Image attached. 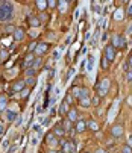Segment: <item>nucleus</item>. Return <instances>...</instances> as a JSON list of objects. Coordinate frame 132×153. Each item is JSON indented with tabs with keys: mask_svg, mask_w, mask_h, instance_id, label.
<instances>
[{
	"mask_svg": "<svg viewBox=\"0 0 132 153\" xmlns=\"http://www.w3.org/2000/svg\"><path fill=\"white\" fill-rule=\"evenodd\" d=\"M96 153H108L106 150H105V149H97V152Z\"/></svg>",
	"mask_w": 132,
	"mask_h": 153,
	"instance_id": "42",
	"label": "nucleus"
},
{
	"mask_svg": "<svg viewBox=\"0 0 132 153\" xmlns=\"http://www.w3.org/2000/svg\"><path fill=\"white\" fill-rule=\"evenodd\" d=\"M67 3H68V2H59V12H61V14H65V11H67Z\"/></svg>",
	"mask_w": 132,
	"mask_h": 153,
	"instance_id": "24",
	"label": "nucleus"
},
{
	"mask_svg": "<svg viewBox=\"0 0 132 153\" xmlns=\"http://www.w3.org/2000/svg\"><path fill=\"white\" fill-rule=\"evenodd\" d=\"M100 99H102V97H99V96H94L93 97V100H91L93 106H99V105H100Z\"/></svg>",
	"mask_w": 132,
	"mask_h": 153,
	"instance_id": "25",
	"label": "nucleus"
},
{
	"mask_svg": "<svg viewBox=\"0 0 132 153\" xmlns=\"http://www.w3.org/2000/svg\"><path fill=\"white\" fill-rule=\"evenodd\" d=\"M109 87H111V81L108 77H103L102 81H100V83L97 85V96L99 97H105L109 91Z\"/></svg>",
	"mask_w": 132,
	"mask_h": 153,
	"instance_id": "2",
	"label": "nucleus"
},
{
	"mask_svg": "<svg viewBox=\"0 0 132 153\" xmlns=\"http://www.w3.org/2000/svg\"><path fill=\"white\" fill-rule=\"evenodd\" d=\"M123 126L121 124H115L112 126V129H111V134H112L114 138H120V136H123Z\"/></svg>",
	"mask_w": 132,
	"mask_h": 153,
	"instance_id": "8",
	"label": "nucleus"
},
{
	"mask_svg": "<svg viewBox=\"0 0 132 153\" xmlns=\"http://www.w3.org/2000/svg\"><path fill=\"white\" fill-rule=\"evenodd\" d=\"M47 6H49V8H55L56 6V0H47Z\"/></svg>",
	"mask_w": 132,
	"mask_h": 153,
	"instance_id": "31",
	"label": "nucleus"
},
{
	"mask_svg": "<svg viewBox=\"0 0 132 153\" xmlns=\"http://www.w3.org/2000/svg\"><path fill=\"white\" fill-rule=\"evenodd\" d=\"M128 146H129V147H132V135H129V136H128Z\"/></svg>",
	"mask_w": 132,
	"mask_h": 153,
	"instance_id": "41",
	"label": "nucleus"
},
{
	"mask_svg": "<svg viewBox=\"0 0 132 153\" xmlns=\"http://www.w3.org/2000/svg\"><path fill=\"white\" fill-rule=\"evenodd\" d=\"M128 105H129V106H132V97H128Z\"/></svg>",
	"mask_w": 132,
	"mask_h": 153,
	"instance_id": "44",
	"label": "nucleus"
},
{
	"mask_svg": "<svg viewBox=\"0 0 132 153\" xmlns=\"http://www.w3.org/2000/svg\"><path fill=\"white\" fill-rule=\"evenodd\" d=\"M14 17V6L8 0H0V21H9Z\"/></svg>",
	"mask_w": 132,
	"mask_h": 153,
	"instance_id": "1",
	"label": "nucleus"
},
{
	"mask_svg": "<svg viewBox=\"0 0 132 153\" xmlns=\"http://www.w3.org/2000/svg\"><path fill=\"white\" fill-rule=\"evenodd\" d=\"M35 73H36V68H34V67H30V68L26 70V74H28V77H32Z\"/></svg>",
	"mask_w": 132,
	"mask_h": 153,
	"instance_id": "26",
	"label": "nucleus"
},
{
	"mask_svg": "<svg viewBox=\"0 0 132 153\" xmlns=\"http://www.w3.org/2000/svg\"><path fill=\"white\" fill-rule=\"evenodd\" d=\"M49 153H59V152H56V150H49Z\"/></svg>",
	"mask_w": 132,
	"mask_h": 153,
	"instance_id": "47",
	"label": "nucleus"
},
{
	"mask_svg": "<svg viewBox=\"0 0 132 153\" xmlns=\"http://www.w3.org/2000/svg\"><path fill=\"white\" fill-rule=\"evenodd\" d=\"M41 64H43V59H41V56H36L35 59H34V62H32V65H30V67H34V68H38Z\"/></svg>",
	"mask_w": 132,
	"mask_h": 153,
	"instance_id": "22",
	"label": "nucleus"
},
{
	"mask_svg": "<svg viewBox=\"0 0 132 153\" xmlns=\"http://www.w3.org/2000/svg\"><path fill=\"white\" fill-rule=\"evenodd\" d=\"M126 65H128V68H129V70H132V55L129 56V59H128V64H126Z\"/></svg>",
	"mask_w": 132,
	"mask_h": 153,
	"instance_id": "38",
	"label": "nucleus"
},
{
	"mask_svg": "<svg viewBox=\"0 0 132 153\" xmlns=\"http://www.w3.org/2000/svg\"><path fill=\"white\" fill-rule=\"evenodd\" d=\"M67 118L75 123V121H77L81 117H79V114H77V111H76V109H68V112H67Z\"/></svg>",
	"mask_w": 132,
	"mask_h": 153,
	"instance_id": "10",
	"label": "nucleus"
},
{
	"mask_svg": "<svg viewBox=\"0 0 132 153\" xmlns=\"http://www.w3.org/2000/svg\"><path fill=\"white\" fill-rule=\"evenodd\" d=\"M121 2H128V0H121Z\"/></svg>",
	"mask_w": 132,
	"mask_h": 153,
	"instance_id": "48",
	"label": "nucleus"
},
{
	"mask_svg": "<svg viewBox=\"0 0 132 153\" xmlns=\"http://www.w3.org/2000/svg\"><path fill=\"white\" fill-rule=\"evenodd\" d=\"M14 30H15L14 26H6V32H8V34H9V32H14Z\"/></svg>",
	"mask_w": 132,
	"mask_h": 153,
	"instance_id": "39",
	"label": "nucleus"
},
{
	"mask_svg": "<svg viewBox=\"0 0 132 153\" xmlns=\"http://www.w3.org/2000/svg\"><path fill=\"white\" fill-rule=\"evenodd\" d=\"M29 23H30V26H32V28H36V26H40V18H36V17H30L29 18Z\"/></svg>",
	"mask_w": 132,
	"mask_h": 153,
	"instance_id": "23",
	"label": "nucleus"
},
{
	"mask_svg": "<svg viewBox=\"0 0 132 153\" xmlns=\"http://www.w3.org/2000/svg\"><path fill=\"white\" fill-rule=\"evenodd\" d=\"M59 112H61V114H67V112H68V108H67L65 103H62L61 106H59Z\"/></svg>",
	"mask_w": 132,
	"mask_h": 153,
	"instance_id": "29",
	"label": "nucleus"
},
{
	"mask_svg": "<svg viewBox=\"0 0 132 153\" xmlns=\"http://www.w3.org/2000/svg\"><path fill=\"white\" fill-rule=\"evenodd\" d=\"M36 142H38V140H36V136H35V138H32V144H36Z\"/></svg>",
	"mask_w": 132,
	"mask_h": 153,
	"instance_id": "45",
	"label": "nucleus"
},
{
	"mask_svg": "<svg viewBox=\"0 0 132 153\" xmlns=\"http://www.w3.org/2000/svg\"><path fill=\"white\" fill-rule=\"evenodd\" d=\"M15 118H17V114L14 112V111H6V120L8 121H15Z\"/></svg>",
	"mask_w": 132,
	"mask_h": 153,
	"instance_id": "20",
	"label": "nucleus"
},
{
	"mask_svg": "<svg viewBox=\"0 0 132 153\" xmlns=\"http://www.w3.org/2000/svg\"><path fill=\"white\" fill-rule=\"evenodd\" d=\"M53 134L56 135V136H62L65 134V129L62 127V124H58V126H55V129H53Z\"/></svg>",
	"mask_w": 132,
	"mask_h": 153,
	"instance_id": "17",
	"label": "nucleus"
},
{
	"mask_svg": "<svg viewBox=\"0 0 132 153\" xmlns=\"http://www.w3.org/2000/svg\"><path fill=\"white\" fill-rule=\"evenodd\" d=\"M112 46L115 47V49H125V47H126V40H125V36L115 34V35L112 36Z\"/></svg>",
	"mask_w": 132,
	"mask_h": 153,
	"instance_id": "3",
	"label": "nucleus"
},
{
	"mask_svg": "<svg viewBox=\"0 0 132 153\" xmlns=\"http://www.w3.org/2000/svg\"><path fill=\"white\" fill-rule=\"evenodd\" d=\"M126 81L132 82V70H128V73H126Z\"/></svg>",
	"mask_w": 132,
	"mask_h": 153,
	"instance_id": "35",
	"label": "nucleus"
},
{
	"mask_svg": "<svg viewBox=\"0 0 132 153\" xmlns=\"http://www.w3.org/2000/svg\"><path fill=\"white\" fill-rule=\"evenodd\" d=\"M24 88H26V82H24V81H18V82H15V83H14L11 89H12L14 93H22Z\"/></svg>",
	"mask_w": 132,
	"mask_h": 153,
	"instance_id": "9",
	"label": "nucleus"
},
{
	"mask_svg": "<svg viewBox=\"0 0 132 153\" xmlns=\"http://www.w3.org/2000/svg\"><path fill=\"white\" fill-rule=\"evenodd\" d=\"M100 65H102V68H108V65H109V61L106 59V58H102V62H100Z\"/></svg>",
	"mask_w": 132,
	"mask_h": 153,
	"instance_id": "28",
	"label": "nucleus"
},
{
	"mask_svg": "<svg viewBox=\"0 0 132 153\" xmlns=\"http://www.w3.org/2000/svg\"><path fill=\"white\" fill-rule=\"evenodd\" d=\"M46 141L49 142L50 146H56L58 142H59V141L56 140V135L53 134V132H50V134H47V136H46Z\"/></svg>",
	"mask_w": 132,
	"mask_h": 153,
	"instance_id": "12",
	"label": "nucleus"
},
{
	"mask_svg": "<svg viewBox=\"0 0 132 153\" xmlns=\"http://www.w3.org/2000/svg\"><path fill=\"white\" fill-rule=\"evenodd\" d=\"M6 58H8V52L6 50H2V52H0V59H6Z\"/></svg>",
	"mask_w": 132,
	"mask_h": 153,
	"instance_id": "32",
	"label": "nucleus"
},
{
	"mask_svg": "<svg viewBox=\"0 0 132 153\" xmlns=\"http://www.w3.org/2000/svg\"><path fill=\"white\" fill-rule=\"evenodd\" d=\"M24 82H26V85H29V87H34L36 81H35V79H34V77H28V79H26V81H24Z\"/></svg>",
	"mask_w": 132,
	"mask_h": 153,
	"instance_id": "27",
	"label": "nucleus"
},
{
	"mask_svg": "<svg viewBox=\"0 0 132 153\" xmlns=\"http://www.w3.org/2000/svg\"><path fill=\"white\" fill-rule=\"evenodd\" d=\"M36 46H38V43H35V41H32V43L29 44V52H32V50H35L36 49Z\"/></svg>",
	"mask_w": 132,
	"mask_h": 153,
	"instance_id": "34",
	"label": "nucleus"
},
{
	"mask_svg": "<svg viewBox=\"0 0 132 153\" xmlns=\"http://www.w3.org/2000/svg\"><path fill=\"white\" fill-rule=\"evenodd\" d=\"M29 91H30V89H28V88H24V89H23V91H22V97H28V96H29Z\"/></svg>",
	"mask_w": 132,
	"mask_h": 153,
	"instance_id": "36",
	"label": "nucleus"
},
{
	"mask_svg": "<svg viewBox=\"0 0 132 153\" xmlns=\"http://www.w3.org/2000/svg\"><path fill=\"white\" fill-rule=\"evenodd\" d=\"M73 100H75V99H73V96H71V94H67V97H65V103H73Z\"/></svg>",
	"mask_w": 132,
	"mask_h": 153,
	"instance_id": "33",
	"label": "nucleus"
},
{
	"mask_svg": "<svg viewBox=\"0 0 132 153\" xmlns=\"http://www.w3.org/2000/svg\"><path fill=\"white\" fill-rule=\"evenodd\" d=\"M0 64H2V59H0Z\"/></svg>",
	"mask_w": 132,
	"mask_h": 153,
	"instance_id": "49",
	"label": "nucleus"
},
{
	"mask_svg": "<svg viewBox=\"0 0 132 153\" xmlns=\"http://www.w3.org/2000/svg\"><path fill=\"white\" fill-rule=\"evenodd\" d=\"M47 50H49V44L47 43H40L38 46H36V49H35V55L36 56H43L44 53H47Z\"/></svg>",
	"mask_w": 132,
	"mask_h": 153,
	"instance_id": "6",
	"label": "nucleus"
},
{
	"mask_svg": "<svg viewBox=\"0 0 132 153\" xmlns=\"http://www.w3.org/2000/svg\"><path fill=\"white\" fill-rule=\"evenodd\" d=\"M87 153H90V152H87Z\"/></svg>",
	"mask_w": 132,
	"mask_h": 153,
	"instance_id": "50",
	"label": "nucleus"
},
{
	"mask_svg": "<svg viewBox=\"0 0 132 153\" xmlns=\"http://www.w3.org/2000/svg\"><path fill=\"white\" fill-rule=\"evenodd\" d=\"M77 100H79V105H81L82 108H88V106H91V100H90V97H88V96H85V97H79Z\"/></svg>",
	"mask_w": 132,
	"mask_h": 153,
	"instance_id": "13",
	"label": "nucleus"
},
{
	"mask_svg": "<svg viewBox=\"0 0 132 153\" xmlns=\"http://www.w3.org/2000/svg\"><path fill=\"white\" fill-rule=\"evenodd\" d=\"M6 103H8L6 96H0V111H5V108H6Z\"/></svg>",
	"mask_w": 132,
	"mask_h": 153,
	"instance_id": "21",
	"label": "nucleus"
},
{
	"mask_svg": "<svg viewBox=\"0 0 132 153\" xmlns=\"http://www.w3.org/2000/svg\"><path fill=\"white\" fill-rule=\"evenodd\" d=\"M61 146H62V152L64 153H73L75 152V144L71 141H61Z\"/></svg>",
	"mask_w": 132,
	"mask_h": 153,
	"instance_id": "7",
	"label": "nucleus"
},
{
	"mask_svg": "<svg viewBox=\"0 0 132 153\" xmlns=\"http://www.w3.org/2000/svg\"><path fill=\"white\" fill-rule=\"evenodd\" d=\"M68 2H70V0H68Z\"/></svg>",
	"mask_w": 132,
	"mask_h": 153,
	"instance_id": "51",
	"label": "nucleus"
},
{
	"mask_svg": "<svg viewBox=\"0 0 132 153\" xmlns=\"http://www.w3.org/2000/svg\"><path fill=\"white\" fill-rule=\"evenodd\" d=\"M40 17H41V18H40V21H46V20H47V15H46V14H41Z\"/></svg>",
	"mask_w": 132,
	"mask_h": 153,
	"instance_id": "40",
	"label": "nucleus"
},
{
	"mask_svg": "<svg viewBox=\"0 0 132 153\" xmlns=\"http://www.w3.org/2000/svg\"><path fill=\"white\" fill-rule=\"evenodd\" d=\"M62 127L65 129V132H68V130H71L73 129V121H70L68 118H65L64 121H62Z\"/></svg>",
	"mask_w": 132,
	"mask_h": 153,
	"instance_id": "18",
	"label": "nucleus"
},
{
	"mask_svg": "<svg viewBox=\"0 0 132 153\" xmlns=\"http://www.w3.org/2000/svg\"><path fill=\"white\" fill-rule=\"evenodd\" d=\"M87 124H88V129L90 130H93V132H97L99 130V123H97V121L90 120V121H87Z\"/></svg>",
	"mask_w": 132,
	"mask_h": 153,
	"instance_id": "16",
	"label": "nucleus"
},
{
	"mask_svg": "<svg viewBox=\"0 0 132 153\" xmlns=\"http://www.w3.org/2000/svg\"><path fill=\"white\" fill-rule=\"evenodd\" d=\"M14 150H15V147H12V149H9V152H8V153H14Z\"/></svg>",
	"mask_w": 132,
	"mask_h": 153,
	"instance_id": "46",
	"label": "nucleus"
},
{
	"mask_svg": "<svg viewBox=\"0 0 132 153\" xmlns=\"http://www.w3.org/2000/svg\"><path fill=\"white\" fill-rule=\"evenodd\" d=\"M88 129V124H87V121L85 120H82V118H79L76 121V126H75V130L77 132V134H82V132H85Z\"/></svg>",
	"mask_w": 132,
	"mask_h": 153,
	"instance_id": "5",
	"label": "nucleus"
},
{
	"mask_svg": "<svg viewBox=\"0 0 132 153\" xmlns=\"http://www.w3.org/2000/svg\"><path fill=\"white\" fill-rule=\"evenodd\" d=\"M125 18V9L123 8H117L114 12V20H117V21H120V20Z\"/></svg>",
	"mask_w": 132,
	"mask_h": 153,
	"instance_id": "14",
	"label": "nucleus"
},
{
	"mask_svg": "<svg viewBox=\"0 0 132 153\" xmlns=\"http://www.w3.org/2000/svg\"><path fill=\"white\" fill-rule=\"evenodd\" d=\"M126 14H128V17H131V18H132V3L128 6V11H126Z\"/></svg>",
	"mask_w": 132,
	"mask_h": 153,
	"instance_id": "37",
	"label": "nucleus"
},
{
	"mask_svg": "<svg viewBox=\"0 0 132 153\" xmlns=\"http://www.w3.org/2000/svg\"><path fill=\"white\" fill-rule=\"evenodd\" d=\"M3 130H5V127H3V124H2V123H0V135H2V134H3Z\"/></svg>",
	"mask_w": 132,
	"mask_h": 153,
	"instance_id": "43",
	"label": "nucleus"
},
{
	"mask_svg": "<svg viewBox=\"0 0 132 153\" xmlns=\"http://www.w3.org/2000/svg\"><path fill=\"white\" fill-rule=\"evenodd\" d=\"M115 50H117V49H115L112 44H108L106 47H105V50H103V56L106 58L109 62H112L115 59Z\"/></svg>",
	"mask_w": 132,
	"mask_h": 153,
	"instance_id": "4",
	"label": "nucleus"
},
{
	"mask_svg": "<svg viewBox=\"0 0 132 153\" xmlns=\"http://www.w3.org/2000/svg\"><path fill=\"white\" fill-rule=\"evenodd\" d=\"M34 59H35V55H34V53H29L28 56H26L24 62H23V67H24V68L30 67V65H32V62H34Z\"/></svg>",
	"mask_w": 132,
	"mask_h": 153,
	"instance_id": "15",
	"label": "nucleus"
},
{
	"mask_svg": "<svg viewBox=\"0 0 132 153\" xmlns=\"http://www.w3.org/2000/svg\"><path fill=\"white\" fill-rule=\"evenodd\" d=\"M121 153H132V147H129L128 144L123 146V149H121Z\"/></svg>",
	"mask_w": 132,
	"mask_h": 153,
	"instance_id": "30",
	"label": "nucleus"
},
{
	"mask_svg": "<svg viewBox=\"0 0 132 153\" xmlns=\"http://www.w3.org/2000/svg\"><path fill=\"white\" fill-rule=\"evenodd\" d=\"M36 8H38L40 11H44L47 8V0H36Z\"/></svg>",
	"mask_w": 132,
	"mask_h": 153,
	"instance_id": "19",
	"label": "nucleus"
},
{
	"mask_svg": "<svg viewBox=\"0 0 132 153\" xmlns=\"http://www.w3.org/2000/svg\"><path fill=\"white\" fill-rule=\"evenodd\" d=\"M14 38H15V41H22V40L24 38V30H23L22 28H15V30H14Z\"/></svg>",
	"mask_w": 132,
	"mask_h": 153,
	"instance_id": "11",
	"label": "nucleus"
}]
</instances>
